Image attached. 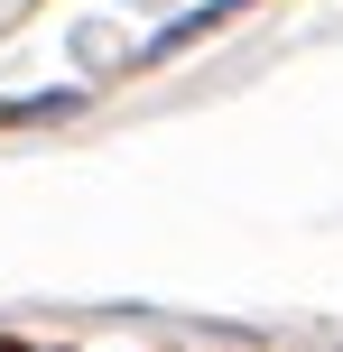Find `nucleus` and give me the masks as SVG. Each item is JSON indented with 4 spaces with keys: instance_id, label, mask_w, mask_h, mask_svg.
Wrapping results in <instances>:
<instances>
[{
    "instance_id": "f257e3e1",
    "label": "nucleus",
    "mask_w": 343,
    "mask_h": 352,
    "mask_svg": "<svg viewBox=\"0 0 343 352\" xmlns=\"http://www.w3.org/2000/svg\"><path fill=\"white\" fill-rule=\"evenodd\" d=\"M84 93H37V102H0V121H56V111H74Z\"/></svg>"
},
{
    "instance_id": "f03ea898",
    "label": "nucleus",
    "mask_w": 343,
    "mask_h": 352,
    "mask_svg": "<svg viewBox=\"0 0 343 352\" xmlns=\"http://www.w3.org/2000/svg\"><path fill=\"white\" fill-rule=\"evenodd\" d=\"M0 352H19V343H0Z\"/></svg>"
}]
</instances>
